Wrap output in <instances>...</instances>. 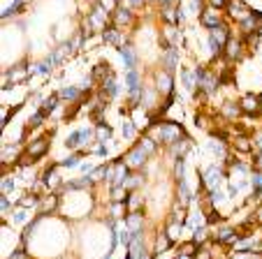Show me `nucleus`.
<instances>
[{"mask_svg":"<svg viewBox=\"0 0 262 259\" xmlns=\"http://www.w3.org/2000/svg\"><path fill=\"white\" fill-rule=\"evenodd\" d=\"M146 2H153V0H146Z\"/></svg>","mask_w":262,"mask_h":259,"instance_id":"63","label":"nucleus"},{"mask_svg":"<svg viewBox=\"0 0 262 259\" xmlns=\"http://www.w3.org/2000/svg\"><path fill=\"white\" fill-rule=\"evenodd\" d=\"M160 2V7H167V5H174V0H158Z\"/></svg>","mask_w":262,"mask_h":259,"instance_id":"61","label":"nucleus"},{"mask_svg":"<svg viewBox=\"0 0 262 259\" xmlns=\"http://www.w3.org/2000/svg\"><path fill=\"white\" fill-rule=\"evenodd\" d=\"M249 12H251V7L246 5L244 0H230L228 16H230L232 21H237V23H239L242 19H246V16H249Z\"/></svg>","mask_w":262,"mask_h":259,"instance_id":"15","label":"nucleus"},{"mask_svg":"<svg viewBox=\"0 0 262 259\" xmlns=\"http://www.w3.org/2000/svg\"><path fill=\"white\" fill-rule=\"evenodd\" d=\"M19 144H14V146H5V151H2V167L5 165H12L14 162V158L19 155Z\"/></svg>","mask_w":262,"mask_h":259,"instance_id":"40","label":"nucleus"},{"mask_svg":"<svg viewBox=\"0 0 262 259\" xmlns=\"http://www.w3.org/2000/svg\"><path fill=\"white\" fill-rule=\"evenodd\" d=\"M174 178H176V183H179V180H183V158L181 160H174Z\"/></svg>","mask_w":262,"mask_h":259,"instance_id":"49","label":"nucleus"},{"mask_svg":"<svg viewBox=\"0 0 262 259\" xmlns=\"http://www.w3.org/2000/svg\"><path fill=\"white\" fill-rule=\"evenodd\" d=\"M160 65H162V70H167V72H174L176 65H179V47H167V49H165Z\"/></svg>","mask_w":262,"mask_h":259,"instance_id":"19","label":"nucleus"},{"mask_svg":"<svg viewBox=\"0 0 262 259\" xmlns=\"http://www.w3.org/2000/svg\"><path fill=\"white\" fill-rule=\"evenodd\" d=\"M230 259H262V255H256V253H235Z\"/></svg>","mask_w":262,"mask_h":259,"instance_id":"55","label":"nucleus"},{"mask_svg":"<svg viewBox=\"0 0 262 259\" xmlns=\"http://www.w3.org/2000/svg\"><path fill=\"white\" fill-rule=\"evenodd\" d=\"M91 153L98 155V158H105V155L109 153V151H107V144H100V141H98V144L93 146V151H91Z\"/></svg>","mask_w":262,"mask_h":259,"instance_id":"52","label":"nucleus"},{"mask_svg":"<svg viewBox=\"0 0 262 259\" xmlns=\"http://www.w3.org/2000/svg\"><path fill=\"white\" fill-rule=\"evenodd\" d=\"M172 246V241H169V234L167 232H160L158 234V241H155V248H153V255L158 257L160 253H165L167 248Z\"/></svg>","mask_w":262,"mask_h":259,"instance_id":"36","label":"nucleus"},{"mask_svg":"<svg viewBox=\"0 0 262 259\" xmlns=\"http://www.w3.org/2000/svg\"><path fill=\"white\" fill-rule=\"evenodd\" d=\"M244 42H246V49H249L251 53L258 51V47H260V42H262V28L251 35H244Z\"/></svg>","mask_w":262,"mask_h":259,"instance_id":"34","label":"nucleus"},{"mask_svg":"<svg viewBox=\"0 0 262 259\" xmlns=\"http://www.w3.org/2000/svg\"><path fill=\"white\" fill-rule=\"evenodd\" d=\"M200 23L204 28H209V30H214V28H218V26H223L225 23V19H223V14H221V9H214V7H204L200 12Z\"/></svg>","mask_w":262,"mask_h":259,"instance_id":"10","label":"nucleus"},{"mask_svg":"<svg viewBox=\"0 0 262 259\" xmlns=\"http://www.w3.org/2000/svg\"><path fill=\"white\" fill-rule=\"evenodd\" d=\"M221 116L228 120H239V118H244V111H242V106H239V102H223Z\"/></svg>","mask_w":262,"mask_h":259,"instance_id":"21","label":"nucleus"},{"mask_svg":"<svg viewBox=\"0 0 262 259\" xmlns=\"http://www.w3.org/2000/svg\"><path fill=\"white\" fill-rule=\"evenodd\" d=\"M239 106H242L244 111V118H253V116H260L262 111V97L256 93H246L239 100Z\"/></svg>","mask_w":262,"mask_h":259,"instance_id":"8","label":"nucleus"},{"mask_svg":"<svg viewBox=\"0 0 262 259\" xmlns=\"http://www.w3.org/2000/svg\"><path fill=\"white\" fill-rule=\"evenodd\" d=\"M260 26H262V12H258V9H251L249 16L239 21V30H242V35L256 33V30H260Z\"/></svg>","mask_w":262,"mask_h":259,"instance_id":"11","label":"nucleus"},{"mask_svg":"<svg viewBox=\"0 0 262 259\" xmlns=\"http://www.w3.org/2000/svg\"><path fill=\"white\" fill-rule=\"evenodd\" d=\"M51 137H54V132H49L47 137H40V139H33V141H30V144L23 148V155H26V158H21L19 165L28 167V165H35V162H40V160L49 153V141H51Z\"/></svg>","mask_w":262,"mask_h":259,"instance_id":"1","label":"nucleus"},{"mask_svg":"<svg viewBox=\"0 0 262 259\" xmlns=\"http://www.w3.org/2000/svg\"><path fill=\"white\" fill-rule=\"evenodd\" d=\"M239 229L237 227H232V225H221L218 229H216V234H214V241L218 243V246H235L237 241H239Z\"/></svg>","mask_w":262,"mask_h":259,"instance_id":"9","label":"nucleus"},{"mask_svg":"<svg viewBox=\"0 0 262 259\" xmlns=\"http://www.w3.org/2000/svg\"><path fill=\"white\" fill-rule=\"evenodd\" d=\"M232 146H235V151H239V153H251V151H253V141H251V137H246V134H239V137L232 141Z\"/></svg>","mask_w":262,"mask_h":259,"instance_id":"28","label":"nucleus"},{"mask_svg":"<svg viewBox=\"0 0 262 259\" xmlns=\"http://www.w3.org/2000/svg\"><path fill=\"white\" fill-rule=\"evenodd\" d=\"M95 137V130H74L70 137L65 139V146L67 148H81L84 144H88V141Z\"/></svg>","mask_w":262,"mask_h":259,"instance_id":"14","label":"nucleus"},{"mask_svg":"<svg viewBox=\"0 0 262 259\" xmlns=\"http://www.w3.org/2000/svg\"><path fill=\"white\" fill-rule=\"evenodd\" d=\"M176 192H179V206H188L190 204V190H188V183L186 180H179L176 183Z\"/></svg>","mask_w":262,"mask_h":259,"instance_id":"31","label":"nucleus"},{"mask_svg":"<svg viewBox=\"0 0 262 259\" xmlns=\"http://www.w3.org/2000/svg\"><path fill=\"white\" fill-rule=\"evenodd\" d=\"M26 77H28V72H26V60H23V63H19L16 67L7 70V74H5V88H12L14 84L23 81Z\"/></svg>","mask_w":262,"mask_h":259,"instance_id":"17","label":"nucleus"},{"mask_svg":"<svg viewBox=\"0 0 262 259\" xmlns=\"http://www.w3.org/2000/svg\"><path fill=\"white\" fill-rule=\"evenodd\" d=\"M123 185H126V190H128V192L139 190V187L144 185V173H141V172H130L128 178L123 180Z\"/></svg>","mask_w":262,"mask_h":259,"instance_id":"25","label":"nucleus"},{"mask_svg":"<svg viewBox=\"0 0 262 259\" xmlns=\"http://www.w3.org/2000/svg\"><path fill=\"white\" fill-rule=\"evenodd\" d=\"M95 137H98V141H100V144H105V141H109V139H112V127H109V125H105V123H102V125L98 127V130H95Z\"/></svg>","mask_w":262,"mask_h":259,"instance_id":"44","label":"nucleus"},{"mask_svg":"<svg viewBox=\"0 0 262 259\" xmlns=\"http://www.w3.org/2000/svg\"><path fill=\"white\" fill-rule=\"evenodd\" d=\"M148 158H151V155H148L146 151L139 146V144H134V146L130 148V151L123 155L121 160H123V165L128 167L130 172H141V169H144V165L148 162Z\"/></svg>","mask_w":262,"mask_h":259,"instance_id":"4","label":"nucleus"},{"mask_svg":"<svg viewBox=\"0 0 262 259\" xmlns=\"http://www.w3.org/2000/svg\"><path fill=\"white\" fill-rule=\"evenodd\" d=\"M40 201H42V199H40V194L30 190V192L23 194V197L19 199V206H21V208H33L35 204H40Z\"/></svg>","mask_w":262,"mask_h":259,"instance_id":"38","label":"nucleus"},{"mask_svg":"<svg viewBox=\"0 0 262 259\" xmlns=\"http://www.w3.org/2000/svg\"><path fill=\"white\" fill-rule=\"evenodd\" d=\"M51 67H54V63H51V58L47 56V58L42 60V63H37V65L30 67V74H37V77H47Z\"/></svg>","mask_w":262,"mask_h":259,"instance_id":"37","label":"nucleus"},{"mask_svg":"<svg viewBox=\"0 0 262 259\" xmlns=\"http://www.w3.org/2000/svg\"><path fill=\"white\" fill-rule=\"evenodd\" d=\"M190 257H193V255H186V253H179V255H176V259H190Z\"/></svg>","mask_w":262,"mask_h":259,"instance_id":"62","label":"nucleus"},{"mask_svg":"<svg viewBox=\"0 0 262 259\" xmlns=\"http://www.w3.org/2000/svg\"><path fill=\"white\" fill-rule=\"evenodd\" d=\"M119 51H121V56H123V63H126V67H128V70H137V53H134L128 44H126L123 49H119Z\"/></svg>","mask_w":262,"mask_h":259,"instance_id":"33","label":"nucleus"},{"mask_svg":"<svg viewBox=\"0 0 262 259\" xmlns=\"http://www.w3.org/2000/svg\"><path fill=\"white\" fill-rule=\"evenodd\" d=\"M58 95H61L63 102H72V104H77V102H81V100H86V93H84L79 86H65V88H61V90H58Z\"/></svg>","mask_w":262,"mask_h":259,"instance_id":"18","label":"nucleus"},{"mask_svg":"<svg viewBox=\"0 0 262 259\" xmlns=\"http://www.w3.org/2000/svg\"><path fill=\"white\" fill-rule=\"evenodd\" d=\"M155 134H158V141L165 144V146H172L176 141H181L186 137L183 127L179 123H172V120H162V123H155Z\"/></svg>","mask_w":262,"mask_h":259,"instance_id":"2","label":"nucleus"},{"mask_svg":"<svg viewBox=\"0 0 262 259\" xmlns=\"http://www.w3.org/2000/svg\"><path fill=\"white\" fill-rule=\"evenodd\" d=\"M126 208H128V213H137L144 208V199H141L137 192H130L128 199H126Z\"/></svg>","mask_w":262,"mask_h":259,"instance_id":"32","label":"nucleus"},{"mask_svg":"<svg viewBox=\"0 0 262 259\" xmlns=\"http://www.w3.org/2000/svg\"><path fill=\"white\" fill-rule=\"evenodd\" d=\"M9 259H26V250H23V248H19V250H14V253L9 255Z\"/></svg>","mask_w":262,"mask_h":259,"instance_id":"58","label":"nucleus"},{"mask_svg":"<svg viewBox=\"0 0 262 259\" xmlns=\"http://www.w3.org/2000/svg\"><path fill=\"white\" fill-rule=\"evenodd\" d=\"M209 7H214V9H228L230 0H204Z\"/></svg>","mask_w":262,"mask_h":259,"instance_id":"50","label":"nucleus"},{"mask_svg":"<svg viewBox=\"0 0 262 259\" xmlns=\"http://www.w3.org/2000/svg\"><path fill=\"white\" fill-rule=\"evenodd\" d=\"M153 88H155V93L162 95V97L174 95V79H172V72L160 70V72L153 77Z\"/></svg>","mask_w":262,"mask_h":259,"instance_id":"7","label":"nucleus"},{"mask_svg":"<svg viewBox=\"0 0 262 259\" xmlns=\"http://www.w3.org/2000/svg\"><path fill=\"white\" fill-rule=\"evenodd\" d=\"M102 40L107 42L109 47H116V49H123V47H126V40H123L121 28H116V26H107V28H105V33H102Z\"/></svg>","mask_w":262,"mask_h":259,"instance_id":"16","label":"nucleus"},{"mask_svg":"<svg viewBox=\"0 0 262 259\" xmlns=\"http://www.w3.org/2000/svg\"><path fill=\"white\" fill-rule=\"evenodd\" d=\"M88 153H91V151H77V153H72L70 158L61 160V167H70V169H72V167L79 165V160H81V158H86Z\"/></svg>","mask_w":262,"mask_h":259,"instance_id":"39","label":"nucleus"},{"mask_svg":"<svg viewBox=\"0 0 262 259\" xmlns=\"http://www.w3.org/2000/svg\"><path fill=\"white\" fill-rule=\"evenodd\" d=\"M79 169H81V173H86V176H88V173L93 172L95 167H93V165H88V162H84V165H79Z\"/></svg>","mask_w":262,"mask_h":259,"instance_id":"59","label":"nucleus"},{"mask_svg":"<svg viewBox=\"0 0 262 259\" xmlns=\"http://www.w3.org/2000/svg\"><path fill=\"white\" fill-rule=\"evenodd\" d=\"M181 81H183V88H186L188 93H197V70L183 67L181 70Z\"/></svg>","mask_w":262,"mask_h":259,"instance_id":"23","label":"nucleus"},{"mask_svg":"<svg viewBox=\"0 0 262 259\" xmlns=\"http://www.w3.org/2000/svg\"><path fill=\"white\" fill-rule=\"evenodd\" d=\"M207 236H209V227L204 225V227H200V229H195V232H193V243H195L197 248H200V246H204V241H207Z\"/></svg>","mask_w":262,"mask_h":259,"instance_id":"43","label":"nucleus"},{"mask_svg":"<svg viewBox=\"0 0 262 259\" xmlns=\"http://www.w3.org/2000/svg\"><path fill=\"white\" fill-rule=\"evenodd\" d=\"M253 185H256V197H262V172H253Z\"/></svg>","mask_w":262,"mask_h":259,"instance_id":"48","label":"nucleus"},{"mask_svg":"<svg viewBox=\"0 0 262 259\" xmlns=\"http://www.w3.org/2000/svg\"><path fill=\"white\" fill-rule=\"evenodd\" d=\"M119 5L130 9V12H134V9H139V7L146 5V0H119Z\"/></svg>","mask_w":262,"mask_h":259,"instance_id":"46","label":"nucleus"},{"mask_svg":"<svg viewBox=\"0 0 262 259\" xmlns=\"http://www.w3.org/2000/svg\"><path fill=\"white\" fill-rule=\"evenodd\" d=\"M58 102H61V95H58V93H54V95H51V97H47V100L42 102V109H44V111H49V113H51V111H54V109H56V106H58Z\"/></svg>","mask_w":262,"mask_h":259,"instance_id":"45","label":"nucleus"},{"mask_svg":"<svg viewBox=\"0 0 262 259\" xmlns=\"http://www.w3.org/2000/svg\"><path fill=\"white\" fill-rule=\"evenodd\" d=\"M56 206H58V192H49L44 199L40 201V213L42 215H49V213H54Z\"/></svg>","mask_w":262,"mask_h":259,"instance_id":"27","label":"nucleus"},{"mask_svg":"<svg viewBox=\"0 0 262 259\" xmlns=\"http://www.w3.org/2000/svg\"><path fill=\"white\" fill-rule=\"evenodd\" d=\"M14 113H16V106H12V109H7V113H2V120H0V125L5 127L7 123L12 120V116H14Z\"/></svg>","mask_w":262,"mask_h":259,"instance_id":"57","label":"nucleus"},{"mask_svg":"<svg viewBox=\"0 0 262 259\" xmlns=\"http://www.w3.org/2000/svg\"><path fill=\"white\" fill-rule=\"evenodd\" d=\"M126 222H128V232L132 234H141V229H144V213L137 211V213H128L126 215Z\"/></svg>","mask_w":262,"mask_h":259,"instance_id":"22","label":"nucleus"},{"mask_svg":"<svg viewBox=\"0 0 262 259\" xmlns=\"http://www.w3.org/2000/svg\"><path fill=\"white\" fill-rule=\"evenodd\" d=\"M42 178H44V185H47L49 192H54L56 187L61 185V173L56 169V165H49L44 172H42Z\"/></svg>","mask_w":262,"mask_h":259,"instance_id":"20","label":"nucleus"},{"mask_svg":"<svg viewBox=\"0 0 262 259\" xmlns=\"http://www.w3.org/2000/svg\"><path fill=\"white\" fill-rule=\"evenodd\" d=\"M188 146H193V141H190L188 137H183L181 141H176V144L169 146V153H172L174 160H181V158H186V153H188Z\"/></svg>","mask_w":262,"mask_h":259,"instance_id":"24","label":"nucleus"},{"mask_svg":"<svg viewBox=\"0 0 262 259\" xmlns=\"http://www.w3.org/2000/svg\"><path fill=\"white\" fill-rule=\"evenodd\" d=\"M49 118V111H44V109H40V111L35 113V116H30V120H28V130H33V127L42 125L44 120Z\"/></svg>","mask_w":262,"mask_h":259,"instance_id":"42","label":"nucleus"},{"mask_svg":"<svg viewBox=\"0 0 262 259\" xmlns=\"http://www.w3.org/2000/svg\"><path fill=\"white\" fill-rule=\"evenodd\" d=\"M23 0H12V5L7 7V9H2V19H9V16H14V14H19L21 9H23Z\"/></svg>","mask_w":262,"mask_h":259,"instance_id":"41","label":"nucleus"},{"mask_svg":"<svg viewBox=\"0 0 262 259\" xmlns=\"http://www.w3.org/2000/svg\"><path fill=\"white\" fill-rule=\"evenodd\" d=\"M160 16H162V23H165V26H179V12H176L174 5L160 7Z\"/></svg>","mask_w":262,"mask_h":259,"instance_id":"26","label":"nucleus"},{"mask_svg":"<svg viewBox=\"0 0 262 259\" xmlns=\"http://www.w3.org/2000/svg\"><path fill=\"white\" fill-rule=\"evenodd\" d=\"M134 134H137L134 123H132V120H126V123H123V137H126V139H132Z\"/></svg>","mask_w":262,"mask_h":259,"instance_id":"47","label":"nucleus"},{"mask_svg":"<svg viewBox=\"0 0 262 259\" xmlns=\"http://www.w3.org/2000/svg\"><path fill=\"white\" fill-rule=\"evenodd\" d=\"M107 14H109V12L100 5V2H95V5H93V12L86 16L88 26H91V30H93V33L98 30V28H105V26H107Z\"/></svg>","mask_w":262,"mask_h":259,"instance_id":"12","label":"nucleus"},{"mask_svg":"<svg viewBox=\"0 0 262 259\" xmlns=\"http://www.w3.org/2000/svg\"><path fill=\"white\" fill-rule=\"evenodd\" d=\"M200 178H202V185L207 187V192H209V190H218L223 178H228V173L223 172L221 167L214 165V167H207V169L200 173Z\"/></svg>","mask_w":262,"mask_h":259,"instance_id":"6","label":"nucleus"},{"mask_svg":"<svg viewBox=\"0 0 262 259\" xmlns=\"http://www.w3.org/2000/svg\"><path fill=\"white\" fill-rule=\"evenodd\" d=\"M126 86H128V93H134L141 88V79H139V72L137 70H128L126 74Z\"/></svg>","mask_w":262,"mask_h":259,"instance_id":"30","label":"nucleus"},{"mask_svg":"<svg viewBox=\"0 0 262 259\" xmlns=\"http://www.w3.org/2000/svg\"><path fill=\"white\" fill-rule=\"evenodd\" d=\"M109 74H112V67H109L107 63H98V65L93 67V72H91V77H93V81H98V84H100L102 79H107Z\"/></svg>","mask_w":262,"mask_h":259,"instance_id":"35","label":"nucleus"},{"mask_svg":"<svg viewBox=\"0 0 262 259\" xmlns=\"http://www.w3.org/2000/svg\"><path fill=\"white\" fill-rule=\"evenodd\" d=\"M109 19H112V26H116V28H128V26H132L134 12H130V9H126V7L119 5L114 12L109 14Z\"/></svg>","mask_w":262,"mask_h":259,"instance_id":"13","label":"nucleus"},{"mask_svg":"<svg viewBox=\"0 0 262 259\" xmlns=\"http://www.w3.org/2000/svg\"><path fill=\"white\" fill-rule=\"evenodd\" d=\"M14 187H16V185H14V178H12V176H7V178L2 176V194H9Z\"/></svg>","mask_w":262,"mask_h":259,"instance_id":"51","label":"nucleus"},{"mask_svg":"<svg viewBox=\"0 0 262 259\" xmlns=\"http://www.w3.org/2000/svg\"><path fill=\"white\" fill-rule=\"evenodd\" d=\"M218 86H221V79L211 67H197V93L211 95Z\"/></svg>","mask_w":262,"mask_h":259,"instance_id":"3","label":"nucleus"},{"mask_svg":"<svg viewBox=\"0 0 262 259\" xmlns=\"http://www.w3.org/2000/svg\"><path fill=\"white\" fill-rule=\"evenodd\" d=\"M186 225L195 232V229H200V227H204L207 225V218L202 215V211H193V213H188V218H186Z\"/></svg>","mask_w":262,"mask_h":259,"instance_id":"29","label":"nucleus"},{"mask_svg":"<svg viewBox=\"0 0 262 259\" xmlns=\"http://www.w3.org/2000/svg\"><path fill=\"white\" fill-rule=\"evenodd\" d=\"M0 211H2V215L12 211V201L7 199V194H2V197H0Z\"/></svg>","mask_w":262,"mask_h":259,"instance_id":"54","label":"nucleus"},{"mask_svg":"<svg viewBox=\"0 0 262 259\" xmlns=\"http://www.w3.org/2000/svg\"><path fill=\"white\" fill-rule=\"evenodd\" d=\"M12 220L14 222H16V225H21V222H23V220H26V208H16V211H14V215H12Z\"/></svg>","mask_w":262,"mask_h":259,"instance_id":"56","label":"nucleus"},{"mask_svg":"<svg viewBox=\"0 0 262 259\" xmlns=\"http://www.w3.org/2000/svg\"><path fill=\"white\" fill-rule=\"evenodd\" d=\"M256 220H258V222H262V204L258 206V211H256Z\"/></svg>","mask_w":262,"mask_h":259,"instance_id":"60","label":"nucleus"},{"mask_svg":"<svg viewBox=\"0 0 262 259\" xmlns=\"http://www.w3.org/2000/svg\"><path fill=\"white\" fill-rule=\"evenodd\" d=\"M98 2H100V5L105 7V9H107L109 14H112V12L116 9V7H119V0H98Z\"/></svg>","mask_w":262,"mask_h":259,"instance_id":"53","label":"nucleus"},{"mask_svg":"<svg viewBox=\"0 0 262 259\" xmlns=\"http://www.w3.org/2000/svg\"><path fill=\"white\" fill-rule=\"evenodd\" d=\"M246 42H244V35H232L230 37V42L225 44V49H223V56L230 60V63H237V60H242L244 56H246Z\"/></svg>","mask_w":262,"mask_h":259,"instance_id":"5","label":"nucleus"}]
</instances>
